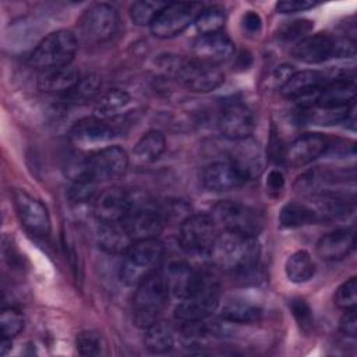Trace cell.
<instances>
[{"label":"cell","instance_id":"836d02e7","mask_svg":"<svg viewBox=\"0 0 357 357\" xmlns=\"http://www.w3.org/2000/svg\"><path fill=\"white\" fill-rule=\"evenodd\" d=\"M225 20L226 17H225L223 8L218 6H212V7L202 8L201 13L197 15L194 24L201 35H209V33L220 32V29L225 25Z\"/></svg>","mask_w":357,"mask_h":357},{"label":"cell","instance_id":"9a60e30c","mask_svg":"<svg viewBox=\"0 0 357 357\" xmlns=\"http://www.w3.org/2000/svg\"><path fill=\"white\" fill-rule=\"evenodd\" d=\"M14 205L22 226L35 236L50 233V218L46 206L22 190L14 191Z\"/></svg>","mask_w":357,"mask_h":357},{"label":"cell","instance_id":"ee69618b","mask_svg":"<svg viewBox=\"0 0 357 357\" xmlns=\"http://www.w3.org/2000/svg\"><path fill=\"white\" fill-rule=\"evenodd\" d=\"M317 6L315 1L310 0H286V1H279L276 4V10L279 13H297V11H305L308 8H312Z\"/></svg>","mask_w":357,"mask_h":357},{"label":"cell","instance_id":"e575fe53","mask_svg":"<svg viewBox=\"0 0 357 357\" xmlns=\"http://www.w3.org/2000/svg\"><path fill=\"white\" fill-rule=\"evenodd\" d=\"M166 6L162 1H148L139 0L131 4L130 7V17L134 24L137 25H151L158 13Z\"/></svg>","mask_w":357,"mask_h":357},{"label":"cell","instance_id":"7c38bea8","mask_svg":"<svg viewBox=\"0 0 357 357\" xmlns=\"http://www.w3.org/2000/svg\"><path fill=\"white\" fill-rule=\"evenodd\" d=\"M216 237V225L209 215H191L187 216L180 225L178 241L180 245L188 252L209 254Z\"/></svg>","mask_w":357,"mask_h":357},{"label":"cell","instance_id":"6da1fadb","mask_svg":"<svg viewBox=\"0 0 357 357\" xmlns=\"http://www.w3.org/2000/svg\"><path fill=\"white\" fill-rule=\"evenodd\" d=\"M209 254L220 269L236 275H247L257 268L261 247L254 236L223 231L218 234Z\"/></svg>","mask_w":357,"mask_h":357},{"label":"cell","instance_id":"603a6c76","mask_svg":"<svg viewBox=\"0 0 357 357\" xmlns=\"http://www.w3.org/2000/svg\"><path fill=\"white\" fill-rule=\"evenodd\" d=\"M356 84L351 79L329 81L317 95L315 105L324 110H337L354 103Z\"/></svg>","mask_w":357,"mask_h":357},{"label":"cell","instance_id":"e0dca14e","mask_svg":"<svg viewBox=\"0 0 357 357\" xmlns=\"http://www.w3.org/2000/svg\"><path fill=\"white\" fill-rule=\"evenodd\" d=\"M130 204V191L121 187L102 190L93 198V213L99 223H120Z\"/></svg>","mask_w":357,"mask_h":357},{"label":"cell","instance_id":"f546056e","mask_svg":"<svg viewBox=\"0 0 357 357\" xmlns=\"http://www.w3.org/2000/svg\"><path fill=\"white\" fill-rule=\"evenodd\" d=\"M284 272L290 282L305 283L315 275V264L307 251L300 250L286 259Z\"/></svg>","mask_w":357,"mask_h":357},{"label":"cell","instance_id":"f1b7e54d","mask_svg":"<svg viewBox=\"0 0 357 357\" xmlns=\"http://www.w3.org/2000/svg\"><path fill=\"white\" fill-rule=\"evenodd\" d=\"M98 241L99 245L109 252H126L132 240L121 226V223H99Z\"/></svg>","mask_w":357,"mask_h":357},{"label":"cell","instance_id":"4fadbf2b","mask_svg":"<svg viewBox=\"0 0 357 357\" xmlns=\"http://www.w3.org/2000/svg\"><path fill=\"white\" fill-rule=\"evenodd\" d=\"M128 169V156L120 146H106L86 156V177L103 183L123 177Z\"/></svg>","mask_w":357,"mask_h":357},{"label":"cell","instance_id":"cb8c5ba5","mask_svg":"<svg viewBox=\"0 0 357 357\" xmlns=\"http://www.w3.org/2000/svg\"><path fill=\"white\" fill-rule=\"evenodd\" d=\"M356 244L354 231L339 229L324 234L317 243V254L324 261H339L346 258Z\"/></svg>","mask_w":357,"mask_h":357},{"label":"cell","instance_id":"30bf717a","mask_svg":"<svg viewBox=\"0 0 357 357\" xmlns=\"http://www.w3.org/2000/svg\"><path fill=\"white\" fill-rule=\"evenodd\" d=\"M202 8L201 3H166L149 25L151 32L160 39L177 36L194 24Z\"/></svg>","mask_w":357,"mask_h":357},{"label":"cell","instance_id":"8992f818","mask_svg":"<svg viewBox=\"0 0 357 357\" xmlns=\"http://www.w3.org/2000/svg\"><path fill=\"white\" fill-rule=\"evenodd\" d=\"M220 298L218 279L205 271H199V278L194 289L180 300L174 310V318L183 322L202 321L216 311Z\"/></svg>","mask_w":357,"mask_h":357},{"label":"cell","instance_id":"d4e9b609","mask_svg":"<svg viewBox=\"0 0 357 357\" xmlns=\"http://www.w3.org/2000/svg\"><path fill=\"white\" fill-rule=\"evenodd\" d=\"M79 79V71L68 64L40 71L36 85L46 93H68Z\"/></svg>","mask_w":357,"mask_h":357},{"label":"cell","instance_id":"5bb4252c","mask_svg":"<svg viewBox=\"0 0 357 357\" xmlns=\"http://www.w3.org/2000/svg\"><path fill=\"white\" fill-rule=\"evenodd\" d=\"M220 134L231 141H241L251 137L255 128L252 112L240 102H233L222 109L218 120Z\"/></svg>","mask_w":357,"mask_h":357},{"label":"cell","instance_id":"b9f144b4","mask_svg":"<svg viewBox=\"0 0 357 357\" xmlns=\"http://www.w3.org/2000/svg\"><path fill=\"white\" fill-rule=\"evenodd\" d=\"M96 190V183L85 178V180H77L73 181V185L70 188V198L74 202H85L93 198Z\"/></svg>","mask_w":357,"mask_h":357},{"label":"cell","instance_id":"ffe728a7","mask_svg":"<svg viewBox=\"0 0 357 357\" xmlns=\"http://www.w3.org/2000/svg\"><path fill=\"white\" fill-rule=\"evenodd\" d=\"M202 185L209 191H229L241 187L247 180L230 162H213L208 165L201 176Z\"/></svg>","mask_w":357,"mask_h":357},{"label":"cell","instance_id":"83f0119b","mask_svg":"<svg viewBox=\"0 0 357 357\" xmlns=\"http://www.w3.org/2000/svg\"><path fill=\"white\" fill-rule=\"evenodd\" d=\"M144 343L145 347L153 354H163L173 349L176 342V333L170 324L163 321H156L148 328H145Z\"/></svg>","mask_w":357,"mask_h":357},{"label":"cell","instance_id":"4dcf8cb0","mask_svg":"<svg viewBox=\"0 0 357 357\" xmlns=\"http://www.w3.org/2000/svg\"><path fill=\"white\" fill-rule=\"evenodd\" d=\"M318 220L317 212L301 202H289L280 209L279 223L284 229H297L315 223Z\"/></svg>","mask_w":357,"mask_h":357},{"label":"cell","instance_id":"1f68e13d","mask_svg":"<svg viewBox=\"0 0 357 357\" xmlns=\"http://www.w3.org/2000/svg\"><path fill=\"white\" fill-rule=\"evenodd\" d=\"M131 100V96L128 95V92L119 89V88H113L109 89L107 92H105L95 105V112L98 114V117H114L121 109H124Z\"/></svg>","mask_w":357,"mask_h":357},{"label":"cell","instance_id":"f35d334b","mask_svg":"<svg viewBox=\"0 0 357 357\" xmlns=\"http://www.w3.org/2000/svg\"><path fill=\"white\" fill-rule=\"evenodd\" d=\"M77 350L82 356H99L102 353L103 342L99 333L93 331H84L77 336Z\"/></svg>","mask_w":357,"mask_h":357},{"label":"cell","instance_id":"d590c367","mask_svg":"<svg viewBox=\"0 0 357 357\" xmlns=\"http://www.w3.org/2000/svg\"><path fill=\"white\" fill-rule=\"evenodd\" d=\"M0 328H1V339L13 340L24 328L22 314L13 307L3 308L0 314Z\"/></svg>","mask_w":357,"mask_h":357},{"label":"cell","instance_id":"7402d4cb","mask_svg":"<svg viewBox=\"0 0 357 357\" xmlns=\"http://www.w3.org/2000/svg\"><path fill=\"white\" fill-rule=\"evenodd\" d=\"M325 74L315 70H303L293 73L287 82L282 86V92L289 99H311L328 84Z\"/></svg>","mask_w":357,"mask_h":357},{"label":"cell","instance_id":"7bdbcfd3","mask_svg":"<svg viewBox=\"0 0 357 357\" xmlns=\"http://www.w3.org/2000/svg\"><path fill=\"white\" fill-rule=\"evenodd\" d=\"M339 329L342 331V333H344L350 337H356V335H357L356 308L344 310V314L342 315V318L339 321Z\"/></svg>","mask_w":357,"mask_h":357},{"label":"cell","instance_id":"f6af8a7d","mask_svg":"<svg viewBox=\"0 0 357 357\" xmlns=\"http://www.w3.org/2000/svg\"><path fill=\"white\" fill-rule=\"evenodd\" d=\"M262 28V20L258 13L255 11H247L243 15V29L250 35H257L261 32Z\"/></svg>","mask_w":357,"mask_h":357},{"label":"cell","instance_id":"8fae6325","mask_svg":"<svg viewBox=\"0 0 357 357\" xmlns=\"http://www.w3.org/2000/svg\"><path fill=\"white\" fill-rule=\"evenodd\" d=\"M119 14L114 7L98 3L84 11L78 21V32L88 43L109 40L117 31Z\"/></svg>","mask_w":357,"mask_h":357},{"label":"cell","instance_id":"5b68a950","mask_svg":"<svg viewBox=\"0 0 357 357\" xmlns=\"http://www.w3.org/2000/svg\"><path fill=\"white\" fill-rule=\"evenodd\" d=\"M165 247L158 238L132 241L124 252L120 265V279L128 286H137L144 278L159 271Z\"/></svg>","mask_w":357,"mask_h":357},{"label":"cell","instance_id":"484cf974","mask_svg":"<svg viewBox=\"0 0 357 357\" xmlns=\"http://www.w3.org/2000/svg\"><path fill=\"white\" fill-rule=\"evenodd\" d=\"M170 293L177 298H184L197 284L199 271H194L184 262H174L165 273Z\"/></svg>","mask_w":357,"mask_h":357},{"label":"cell","instance_id":"8d00e7d4","mask_svg":"<svg viewBox=\"0 0 357 357\" xmlns=\"http://www.w3.org/2000/svg\"><path fill=\"white\" fill-rule=\"evenodd\" d=\"M335 304L339 308L349 310V308H356L357 303V279L353 276L343 282L335 291Z\"/></svg>","mask_w":357,"mask_h":357},{"label":"cell","instance_id":"44dd1931","mask_svg":"<svg viewBox=\"0 0 357 357\" xmlns=\"http://www.w3.org/2000/svg\"><path fill=\"white\" fill-rule=\"evenodd\" d=\"M194 57L219 66L234 54V43L222 32L201 35L194 42Z\"/></svg>","mask_w":357,"mask_h":357},{"label":"cell","instance_id":"d6986e66","mask_svg":"<svg viewBox=\"0 0 357 357\" xmlns=\"http://www.w3.org/2000/svg\"><path fill=\"white\" fill-rule=\"evenodd\" d=\"M236 142H238V145H236L230 153V163L236 166L245 180L258 177L265 167L264 151L250 138Z\"/></svg>","mask_w":357,"mask_h":357},{"label":"cell","instance_id":"52a82bcc","mask_svg":"<svg viewBox=\"0 0 357 357\" xmlns=\"http://www.w3.org/2000/svg\"><path fill=\"white\" fill-rule=\"evenodd\" d=\"M78 42L75 35L67 29H59L45 36L29 57V64L40 71L71 64Z\"/></svg>","mask_w":357,"mask_h":357},{"label":"cell","instance_id":"7dc6e473","mask_svg":"<svg viewBox=\"0 0 357 357\" xmlns=\"http://www.w3.org/2000/svg\"><path fill=\"white\" fill-rule=\"evenodd\" d=\"M293 73H294V71H293L291 66H287V64L279 66V67L273 71V74H272V82L275 84V86H280V88H282V86L287 82V79L291 77Z\"/></svg>","mask_w":357,"mask_h":357},{"label":"cell","instance_id":"4316f807","mask_svg":"<svg viewBox=\"0 0 357 357\" xmlns=\"http://www.w3.org/2000/svg\"><path fill=\"white\" fill-rule=\"evenodd\" d=\"M165 149V135L158 130H149L135 144L132 149V158L137 165H149L158 160Z\"/></svg>","mask_w":357,"mask_h":357},{"label":"cell","instance_id":"74e56055","mask_svg":"<svg viewBox=\"0 0 357 357\" xmlns=\"http://www.w3.org/2000/svg\"><path fill=\"white\" fill-rule=\"evenodd\" d=\"M289 305L300 329L305 333L311 332L314 328V317H312V310L307 304V301L303 298H293Z\"/></svg>","mask_w":357,"mask_h":357},{"label":"cell","instance_id":"2e32d148","mask_svg":"<svg viewBox=\"0 0 357 357\" xmlns=\"http://www.w3.org/2000/svg\"><path fill=\"white\" fill-rule=\"evenodd\" d=\"M119 134V124L98 116L78 120L70 130L71 139L81 146L100 145L112 141Z\"/></svg>","mask_w":357,"mask_h":357},{"label":"cell","instance_id":"ba28073f","mask_svg":"<svg viewBox=\"0 0 357 357\" xmlns=\"http://www.w3.org/2000/svg\"><path fill=\"white\" fill-rule=\"evenodd\" d=\"M212 219L223 231H234L240 234L254 236L264 227V218L257 209L238 201H220L213 206Z\"/></svg>","mask_w":357,"mask_h":357},{"label":"cell","instance_id":"ac0fdd59","mask_svg":"<svg viewBox=\"0 0 357 357\" xmlns=\"http://www.w3.org/2000/svg\"><path fill=\"white\" fill-rule=\"evenodd\" d=\"M326 138L317 132H307L294 139L284 151L283 159L291 167H300L311 163L328 149Z\"/></svg>","mask_w":357,"mask_h":357},{"label":"cell","instance_id":"bcb514c9","mask_svg":"<svg viewBox=\"0 0 357 357\" xmlns=\"http://www.w3.org/2000/svg\"><path fill=\"white\" fill-rule=\"evenodd\" d=\"M284 185V176L280 170H271L266 178V187L269 192L279 194Z\"/></svg>","mask_w":357,"mask_h":357},{"label":"cell","instance_id":"7a4b0ae2","mask_svg":"<svg viewBox=\"0 0 357 357\" xmlns=\"http://www.w3.org/2000/svg\"><path fill=\"white\" fill-rule=\"evenodd\" d=\"M159 67L192 92H211L225 81L219 66L202 61L197 57L166 54L159 59Z\"/></svg>","mask_w":357,"mask_h":357},{"label":"cell","instance_id":"9c48e42d","mask_svg":"<svg viewBox=\"0 0 357 357\" xmlns=\"http://www.w3.org/2000/svg\"><path fill=\"white\" fill-rule=\"evenodd\" d=\"M291 53L300 61L317 64L331 57H351L354 56L356 49L354 43L349 39H339L326 33H315L300 39L294 45Z\"/></svg>","mask_w":357,"mask_h":357},{"label":"cell","instance_id":"60d3db41","mask_svg":"<svg viewBox=\"0 0 357 357\" xmlns=\"http://www.w3.org/2000/svg\"><path fill=\"white\" fill-rule=\"evenodd\" d=\"M311 28H312L311 21L296 20V21H291L282 26V29L279 31V38L284 42L300 40V39L305 38V33H308Z\"/></svg>","mask_w":357,"mask_h":357},{"label":"cell","instance_id":"d6a6232c","mask_svg":"<svg viewBox=\"0 0 357 357\" xmlns=\"http://www.w3.org/2000/svg\"><path fill=\"white\" fill-rule=\"evenodd\" d=\"M222 318L236 324H250L259 318V307L245 301H230L222 308Z\"/></svg>","mask_w":357,"mask_h":357},{"label":"cell","instance_id":"3957f363","mask_svg":"<svg viewBox=\"0 0 357 357\" xmlns=\"http://www.w3.org/2000/svg\"><path fill=\"white\" fill-rule=\"evenodd\" d=\"M165 209L146 194L130 192L128 209L121 226L132 241L158 238L166 223Z\"/></svg>","mask_w":357,"mask_h":357},{"label":"cell","instance_id":"277c9868","mask_svg":"<svg viewBox=\"0 0 357 357\" xmlns=\"http://www.w3.org/2000/svg\"><path fill=\"white\" fill-rule=\"evenodd\" d=\"M170 296L166 275L156 271L144 278L132 297V321L139 328H148L159 321Z\"/></svg>","mask_w":357,"mask_h":357},{"label":"cell","instance_id":"ab89813d","mask_svg":"<svg viewBox=\"0 0 357 357\" xmlns=\"http://www.w3.org/2000/svg\"><path fill=\"white\" fill-rule=\"evenodd\" d=\"M100 86V81L96 75H88L85 78H81L78 84L68 92L70 98L75 102H82L92 99Z\"/></svg>","mask_w":357,"mask_h":357}]
</instances>
